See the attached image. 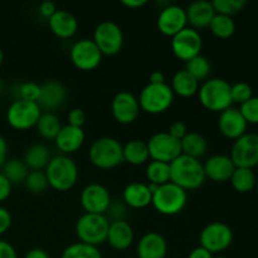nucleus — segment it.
Here are the masks:
<instances>
[{
  "label": "nucleus",
  "mask_w": 258,
  "mask_h": 258,
  "mask_svg": "<svg viewBox=\"0 0 258 258\" xmlns=\"http://www.w3.org/2000/svg\"><path fill=\"white\" fill-rule=\"evenodd\" d=\"M2 173L9 180L12 185L14 184H23L29 174V169L25 163L19 159H9L2 166Z\"/></svg>",
  "instance_id": "32"
},
{
  "label": "nucleus",
  "mask_w": 258,
  "mask_h": 258,
  "mask_svg": "<svg viewBox=\"0 0 258 258\" xmlns=\"http://www.w3.org/2000/svg\"><path fill=\"white\" fill-rule=\"evenodd\" d=\"M168 134L170 136H173L174 139L180 141L188 134V127H186V125L183 121H174L170 125V127H169Z\"/></svg>",
  "instance_id": "44"
},
{
  "label": "nucleus",
  "mask_w": 258,
  "mask_h": 258,
  "mask_svg": "<svg viewBox=\"0 0 258 258\" xmlns=\"http://www.w3.org/2000/svg\"><path fill=\"white\" fill-rule=\"evenodd\" d=\"M24 185L28 191H30L32 194H42L49 186V184H48V179L44 171L38 170L29 171L24 181Z\"/></svg>",
  "instance_id": "38"
},
{
  "label": "nucleus",
  "mask_w": 258,
  "mask_h": 258,
  "mask_svg": "<svg viewBox=\"0 0 258 258\" xmlns=\"http://www.w3.org/2000/svg\"><path fill=\"white\" fill-rule=\"evenodd\" d=\"M256 188H257V194H258V181H257V184H256Z\"/></svg>",
  "instance_id": "57"
},
{
  "label": "nucleus",
  "mask_w": 258,
  "mask_h": 258,
  "mask_svg": "<svg viewBox=\"0 0 258 258\" xmlns=\"http://www.w3.org/2000/svg\"><path fill=\"white\" fill-rule=\"evenodd\" d=\"M136 253L138 258H165L168 253L166 239L158 232H148L139 241Z\"/></svg>",
  "instance_id": "21"
},
{
  "label": "nucleus",
  "mask_w": 258,
  "mask_h": 258,
  "mask_svg": "<svg viewBox=\"0 0 258 258\" xmlns=\"http://www.w3.org/2000/svg\"><path fill=\"white\" fill-rule=\"evenodd\" d=\"M203 39L198 30L190 27L184 28L181 32L171 38V50L176 58L188 62L191 58L201 54Z\"/></svg>",
  "instance_id": "12"
},
{
  "label": "nucleus",
  "mask_w": 258,
  "mask_h": 258,
  "mask_svg": "<svg viewBox=\"0 0 258 258\" xmlns=\"http://www.w3.org/2000/svg\"><path fill=\"white\" fill-rule=\"evenodd\" d=\"M170 181L185 191L201 188L206 181L203 164L199 159L179 155L170 164Z\"/></svg>",
  "instance_id": "1"
},
{
  "label": "nucleus",
  "mask_w": 258,
  "mask_h": 258,
  "mask_svg": "<svg viewBox=\"0 0 258 258\" xmlns=\"http://www.w3.org/2000/svg\"><path fill=\"white\" fill-rule=\"evenodd\" d=\"M253 97V90L247 82H237L231 85V98L233 103H238L239 106Z\"/></svg>",
  "instance_id": "40"
},
{
  "label": "nucleus",
  "mask_w": 258,
  "mask_h": 258,
  "mask_svg": "<svg viewBox=\"0 0 258 258\" xmlns=\"http://www.w3.org/2000/svg\"><path fill=\"white\" fill-rule=\"evenodd\" d=\"M38 134L42 136L43 139L47 140H54L55 136L62 128V123H60L59 117L53 112H44L40 115L39 120H38L37 125H35Z\"/></svg>",
  "instance_id": "31"
},
{
  "label": "nucleus",
  "mask_w": 258,
  "mask_h": 258,
  "mask_svg": "<svg viewBox=\"0 0 258 258\" xmlns=\"http://www.w3.org/2000/svg\"><path fill=\"white\" fill-rule=\"evenodd\" d=\"M185 68L184 70L186 72L190 73L199 83L204 82V81L208 80L209 75H211V71H212V66L211 62L207 57L204 55L199 54L197 57L191 58L190 60L185 62Z\"/></svg>",
  "instance_id": "36"
},
{
  "label": "nucleus",
  "mask_w": 258,
  "mask_h": 258,
  "mask_svg": "<svg viewBox=\"0 0 258 258\" xmlns=\"http://www.w3.org/2000/svg\"><path fill=\"white\" fill-rule=\"evenodd\" d=\"M38 12H39V14L42 15L43 18H47V19H49V18L52 17L55 12H57V8H55L54 3L47 0V2L40 3L39 8H38Z\"/></svg>",
  "instance_id": "48"
},
{
  "label": "nucleus",
  "mask_w": 258,
  "mask_h": 258,
  "mask_svg": "<svg viewBox=\"0 0 258 258\" xmlns=\"http://www.w3.org/2000/svg\"><path fill=\"white\" fill-rule=\"evenodd\" d=\"M111 111L118 123L128 125L136 121L141 108L138 97L128 91H121L116 93L111 102Z\"/></svg>",
  "instance_id": "16"
},
{
  "label": "nucleus",
  "mask_w": 258,
  "mask_h": 258,
  "mask_svg": "<svg viewBox=\"0 0 258 258\" xmlns=\"http://www.w3.org/2000/svg\"><path fill=\"white\" fill-rule=\"evenodd\" d=\"M208 28L217 38L227 39V38H231L236 32V23L232 19V17H228V15L216 14Z\"/></svg>",
  "instance_id": "34"
},
{
  "label": "nucleus",
  "mask_w": 258,
  "mask_h": 258,
  "mask_svg": "<svg viewBox=\"0 0 258 258\" xmlns=\"http://www.w3.org/2000/svg\"><path fill=\"white\" fill-rule=\"evenodd\" d=\"M24 258H49V254L43 248H32L25 253Z\"/></svg>",
  "instance_id": "51"
},
{
  "label": "nucleus",
  "mask_w": 258,
  "mask_h": 258,
  "mask_svg": "<svg viewBox=\"0 0 258 258\" xmlns=\"http://www.w3.org/2000/svg\"><path fill=\"white\" fill-rule=\"evenodd\" d=\"M238 110L247 123L258 125V96H253L248 101L242 103Z\"/></svg>",
  "instance_id": "41"
},
{
  "label": "nucleus",
  "mask_w": 258,
  "mask_h": 258,
  "mask_svg": "<svg viewBox=\"0 0 258 258\" xmlns=\"http://www.w3.org/2000/svg\"><path fill=\"white\" fill-rule=\"evenodd\" d=\"M3 60H4V53H3V49H2V47H0V66H2Z\"/></svg>",
  "instance_id": "55"
},
{
  "label": "nucleus",
  "mask_w": 258,
  "mask_h": 258,
  "mask_svg": "<svg viewBox=\"0 0 258 258\" xmlns=\"http://www.w3.org/2000/svg\"><path fill=\"white\" fill-rule=\"evenodd\" d=\"M246 0H214L212 2L216 14L228 15V17L241 12L246 7Z\"/></svg>",
  "instance_id": "39"
},
{
  "label": "nucleus",
  "mask_w": 258,
  "mask_h": 258,
  "mask_svg": "<svg viewBox=\"0 0 258 258\" xmlns=\"http://www.w3.org/2000/svg\"><path fill=\"white\" fill-rule=\"evenodd\" d=\"M48 184L57 191H68L78 180V166L71 156L57 155L50 159L44 170Z\"/></svg>",
  "instance_id": "2"
},
{
  "label": "nucleus",
  "mask_w": 258,
  "mask_h": 258,
  "mask_svg": "<svg viewBox=\"0 0 258 258\" xmlns=\"http://www.w3.org/2000/svg\"><path fill=\"white\" fill-rule=\"evenodd\" d=\"M156 24L161 34L173 38L184 28H186L188 22H186L185 9L175 4H168L159 13Z\"/></svg>",
  "instance_id": "17"
},
{
  "label": "nucleus",
  "mask_w": 258,
  "mask_h": 258,
  "mask_svg": "<svg viewBox=\"0 0 258 258\" xmlns=\"http://www.w3.org/2000/svg\"><path fill=\"white\" fill-rule=\"evenodd\" d=\"M188 258H214V257H213V254H212L209 251H207L206 248L198 246V247H196V248L191 249Z\"/></svg>",
  "instance_id": "50"
},
{
  "label": "nucleus",
  "mask_w": 258,
  "mask_h": 258,
  "mask_svg": "<svg viewBox=\"0 0 258 258\" xmlns=\"http://www.w3.org/2000/svg\"><path fill=\"white\" fill-rule=\"evenodd\" d=\"M3 91V82H2V80H0V92H2Z\"/></svg>",
  "instance_id": "56"
},
{
  "label": "nucleus",
  "mask_w": 258,
  "mask_h": 258,
  "mask_svg": "<svg viewBox=\"0 0 258 258\" xmlns=\"http://www.w3.org/2000/svg\"><path fill=\"white\" fill-rule=\"evenodd\" d=\"M66 97H67V91L64 86L58 81H49L40 86V93L37 103L40 110H45V112H53L64 103Z\"/></svg>",
  "instance_id": "20"
},
{
  "label": "nucleus",
  "mask_w": 258,
  "mask_h": 258,
  "mask_svg": "<svg viewBox=\"0 0 258 258\" xmlns=\"http://www.w3.org/2000/svg\"><path fill=\"white\" fill-rule=\"evenodd\" d=\"M216 258H227V257H222V256H221V257H216Z\"/></svg>",
  "instance_id": "58"
},
{
  "label": "nucleus",
  "mask_w": 258,
  "mask_h": 258,
  "mask_svg": "<svg viewBox=\"0 0 258 258\" xmlns=\"http://www.w3.org/2000/svg\"><path fill=\"white\" fill-rule=\"evenodd\" d=\"M171 91L174 95L183 98L193 97L198 93L199 82L185 70H181L175 72V75L171 78Z\"/></svg>",
  "instance_id": "27"
},
{
  "label": "nucleus",
  "mask_w": 258,
  "mask_h": 258,
  "mask_svg": "<svg viewBox=\"0 0 258 258\" xmlns=\"http://www.w3.org/2000/svg\"><path fill=\"white\" fill-rule=\"evenodd\" d=\"M149 149V156L155 161L170 164L181 155L180 141L174 139L166 133H156L146 141Z\"/></svg>",
  "instance_id": "13"
},
{
  "label": "nucleus",
  "mask_w": 258,
  "mask_h": 258,
  "mask_svg": "<svg viewBox=\"0 0 258 258\" xmlns=\"http://www.w3.org/2000/svg\"><path fill=\"white\" fill-rule=\"evenodd\" d=\"M80 202L86 213L105 214L111 204L110 191L101 184L92 183L82 189Z\"/></svg>",
  "instance_id": "15"
},
{
  "label": "nucleus",
  "mask_w": 258,
  "mask_h": 258,
  "mask_svg": "<svg viewBox=\"0 0 258 258\" xmlns=\"http://www.w3.org/2000/svg\"><path fill=\"white\" fill-rule=\"evenodd\" d=\"M151 199L153 194L149 190L148 184L145 183L134 181L127 184L122 191L123 204L133 209L146 208L151 204Z\"/></svg>",
  "instance_id": "26"
},
{
  "label": "nucleus",
  "mask_w": 258,
  "mask_h": 258,
  "mask_svg": "<svg viewBox=\"0 0 258 258\" xmlns=\"http://www.w3.org/2000/svg\"><path fill=\"white\" fill-rule=\"evenodd\" d=\"M40 86L35 82H25L20 86L19 96L20 100L30 101V102H37L39 98Z\"/></svg>",
  "instance_id": "42"
},
{
  "label": "nucleus",
  "mask_w": 258,
  "mask_h": 258,
  "mask_svg": "<svg viewBox=\"0 0 258 258\" xmlns=\"http://www.w3.org/2000/svg\"><path fill=\"white\" fill-rule=\"evenodd\" d=\"M85 139L86 135L82 127L66 125L62 126L58 135L55 136L54 143L58 150L62 151L63 155H70L81 149V146L85 143Z\"/></svg>",
  "instance_id": "24"
},
{
  "label": "nucleus",
  "mask_w": 258,
  "mask_h": 258,
  "mask_svg": "<svg viewBox=\"0 0 258 258\" xmlns=\"http://www.w3.org/2000/svg\"><path fill=\"white\" fill-rule=\"evenodd\" d=\"M10 193H12V184L5 178L4 174L0 171V203L7 201L9 198Z\"/></svg>",
  "instance_id": "47"
},
{
  "label": "nucleus",
  "mask_w": 258,
  "mask_h": 258,
  "mask_svg": "<svg viewBox=\"0 0 258 258\" xmlns=\"http://www.w3.org/2000/svg\"><path fill=\"white\" fill-rule=\"evenodd\" d=\"M8 156V144L5 141V139L0 135V169L4 165V163L7 161Z\"/></svg>",
  "instance_id": "52"
},
{
  "label": "nucleus",
  "mask_w": 258,
  "mask_h": 258,
  "mask_svg": "<svg viewBox=\"0 0 258 258\" xmlns=\"http://www.w3.org/2000/svg\"><path fill=\"white\" fill-rule=\"evenodd\" d=\"M50 159V151L47 146L43 144H34L27 149L23 161L30 171H38L45 170Z\"/></svg>",
  "instance_id": "28"
},
{
  "label": "nucleus",
  "mask_w": 258,
  "mask_h": 258,
  "mask_svg": "<svg viewBox=\"0 0 258 258\" xmlns=\"http://www.w3.org/2000/svg\"><path fill=\"white\" fill-rule=\"evenodd\" d=\"M42 115V110L37 102L17 100L9 106L7 111V121L10 127L18 131H25L35 127Z\"/></svg>",
  "instance_id": "8"
},
{
  "label": "nucleus",
  "mask_w": 258,
  "mask_h": 258,
  "mask_svg": "<svg viewBox=\"0 0 258 258\" xmlns=\"http://www.w3.org/2000/svg\"><path fill=\"white\" fill-rule=\"evenodd\" d=\"M92 40L102 55H115L122 49L123 32L117 23L105 20L95 28Z\"/></svg>",
  "instance_id": "9"
},
{
  "label": "nucleus",
  "mask_w": 258,
  "mask_h": 258,
  "mask_svg": "<svg viewBox=\"0 0 258 258\" xmlns=\"http://www.w3.org/2000/svg\"><path fill=\"white\" fill-rule=\"evenodd\" d=\"M48 25L53 34L62 39L72 38L78 30V20L67 10L57 9V12L48 19Z\"/></svg>",
  "instance_id": "25"
},
{
  "label": "nucleus",
  "mask_w": 258,
  "mask_h": 258,
  "mask_svg": "<svg viewBox=\"0 0 258 258\" xmlns=\"http://www.w3.org/2000/svg\"><path fill=\"white\" fill-rule=\"evenodd\" d=\"M229 158L236 168L253 169L258 165V135L246 133L234 140Z\"/></svg>",
  "instance_id": "11"
},
{
  "label": "nucleus",
  "mask_w": 258,
  "mask_h": 258,
  "mask_svg": "<svg viewBox=\"0 0 258 258\" xmlns=\"http://www.w3.org/2000/svg\"><path fill=\"white\" fill-rule=\"evenodd\" d=\"M188 203V191L171 181L159 185L153 193L151 204L163 216H176Z\"/></svg>",
  "instance_id": "5"
},
{
  "label": "nucleus",
  "mask_w": 258,
  "mask_h": 258,
  "mask_svg": "<svg viewBox=\"0 0 258 258\" xmlns=\"http://www.w3.org/2000/svg\"><path fill=\"white\" fill-rule=\"evenodd\" d=\"M90 161L98 169L108 170L123 163L122 144L115 138L105 136L95 140L88 151Z\"/></svg>",
  "instance_id": "4"
},
{
  "label": "nucleus",
  "mask_w": 258,
  "mask_h": 258,
  "mask_svg": "<svg viewBox=\"0 0 258 258\" xmlns=\"http://www.w3.org/2000/svg\"><path fill=\"white\" fill-rule=\"evenodd\" d=\"M107 212L112 218V222L120 221V219H123V216H125V206L122 203H112L111 202Z\"/></svg>",
  "instance_id": "46"
},
{
  "label": "nucleus",
  "mask_w": 258,
  "mask_h": 258,
  "mask_svg": "<svg viewBox=\"0 0 258 258\" xmlns=\"http://www.w3.org/2000/svg\"><path fill=\"white\" fill-rule=\"evenodd\" d=\"M110 221L105 214L85 213L77 219L76 234L80 242L98 247L107 239Z\"/></svg>",
  "instance_id": "6"
},
{
  "label": "nucleus",
  "mask_w": 258,
  "mask_h": 258,
  "mask_svg": "<svg viewBox=\"0 0 258 258\" xmlns=\"http://www.w3.org/2000/svg\"><path fill=\"white\" fill-rule=\"evenodd\" d=\"M202 106L212 112H219L232 107L231 83L223 78H209L198 90Z\"/></svg>",
  "instance_id": "3"
},
{
  "label": "nucleus",
  "mask_w": 258,
  "mask_h": 258,
  "mask_svg": "<svg viewBox=\"0 0 258 258\" xmlns=\"http://www.w3.org/2000/svg\"><path fill=\"white\" fill-rule=\"evenodd\" d=\"M86 112L80 107H76L72 108V110L68 112L67 116V120H68V125L71 126H75V127H83L86 122Z\"/></svg>",
  "instance_id": "43"
},
{
  "label": "nucleus",
  "mask_w": 258,
  "mask_h": 258,
  "mask_svg": "<svg viewBox=\"0 0 258 258\" xmlns=\"http://www.w3.org/2000/svg\"><path fill=\"white\" fill-rule=\"evenodd\" d=\"M123 161L131 165H143L149 160V149L146 141L134 139L122 145Z\"/></svg>",
  "instance_id": "29"
},
{
  "label": "nucleus",
  "mask_w": 258,
  "mask_h": 258,
  "mask_svg": "<svg viewBox=\"0 0 258 258\" xmlns=\"http://www.w3.org/2000/svg\"><path fill=\"white\" fill-rule=\"evenodd\" d=\"M186 22L191 25L193 29H202V28H208L212 19L216 15L214 8L212 2L207 0H198L193 2L185 8Z\"/></svg>",
  "instance_id": "23"
},
{
  "label": "nucleus",
  "mask_w": 258,
  "mask_h": 258,
  "mask_svg": "<svg viewBox=\"0 0 258 258\" xmlns=\"http://www.w3.org/2000/svg\"><path fill=\"white\" fill-rule=\"evenodd\" d=\"M139 105L141 111L149 115H159L170 108L174 101V93L166 83H148L139 95Z\"/></svg>",
  "instance_id": "7"
},
{
  "label": "nucleus",
  "mask_w": 258,
  "mask_h": 258,
  "mask_svg": "<svg viewBox=\"0 0 258 258\" xmlns=\"http://www.w3.org/2000/svg\"><path fill=\"white\" fill-rule=\"evenodd\" d=\"M134 238H135V233H134L133 227L125 219L110 222L106 242H108V244L113 249L125 251L133 244Z\"/></svg>",
  "instance_id": "22"
},
{
  "label": "nucleus",
  "mask_w": 258,
  "mask_h": 258,
  "mask_svg": "<svg viewBox=\"0 0 258 258\" xmlns=\"http://www.w3.org/2000/svg\"><path fill=\"white\" fill-rule=\"evenodd\" d=\"M146 178L149 183L163 185L170 181V165L163 161L151 160L146 166Z\"/></svg>",
  "instance_id": "35"
},
{
  "label": "nucleus",
  "mask_w": 258,
  "mask_h": 258,
  "mask_svg": "<svg viewBox=\"0 0 258 258\" xmlns=\"http://www.w3.org/2000/svg\"><path fill=\"white\" fill-rule=\"evenodd\" d=\"M60 258H102L98 247L77 242L66 247Z\"/></svg>",
  "instance_id": "37"
},
{
  "label": "nucleus",
  "mask_w": 258,
  "mask_h": 258,
  "mask_svg": "<svg viewBox=\"0 0 258 258\" xmlns=\"http://www.w3.org/2000/svg\"><path fill=\"white\" fill-rule=\"evenodd\" d=\"M12 214L4 207H0V236L7 233L12 226Z\"/></svg>",
  "instance_id": "45"
},
{
  "label": "nucleus",
  "mask_w": 258,
  "mask_h": 258,
  "mask_svg": "<svg viewBox=\"0 0 258 258\" xmlns=\"http://www.w3.org/2000/svg\"><path fill=\"white\" fill-rule=\"evenodd\" d=\"M231 184L238 193H248L256 186L257 178L253 169L236 168L231 178Z\"/></svg>",
  "instance_id": "33"
},
{
  "label": "nucleus",
  "mask_w": 258,
  "mask_h": 258,
  "mask_svg": "<svg viewBox=\"0 0 258 258\" xmlns=\"http://www.w3.org/2000/svg\"><path fill=\"white\" fill-rule=\"evenodd\" d=\"M70 58L78 70L93 71L100 66L102 53L92 39H80L71 48Z\"/></svg>",
  "instance_id": "14"
},
{
  "label": "nucleus",
  "mask_w": 258,
  "mask_h": 258,
  "mask_svg": "<svg viewBox=\"0 0 258 258\" xmlns=\"http://www.w3.org/2000/svg\"><path fill=\"white\" fill-rule=\"evenodd\" d=\"M181 154L190 158L199 159L207 153L208 144H207L206 138L198 133L188 131L185 136L180 140Z\"/></svg>",
  "instance_id": "30"
},
{
  "label": "nucleus",
  "mask_w": 258,
  "mask_h": 258,
  "mask_svg": "<svg viewBox=\"0 0 258 258\" xmlns=\"http://www.w3.org/2000/svg\"><path fill=\"white\" fill-rule=\"evenodd\" d=\"M0 258H18L14 247L4 239H0Z\"/></svg>",
  "instance_id": "49"
},
{
  "label": "nucleus",
  "mask_w": 258,
  "mask_h": 258,
  "mask_svg": "<svg viewBox=\"0 0 258 258\" xmlns=\"http://www.w3.org/2000/svg\"><path fill=\"white\" fill-rule=\"evenodd\" d=\"M122 4L130 9H139L148 4V2L146 0H122Z\"/></svg>",
  "instance_id": "54"
},
{
  "label": "nucleus",
  "mask_w": 258,
  "mask_h": 258,
  "mask_svg": "<svg viewBox=\"0 0 258 258\" xmlns=\"http://www.w3.org/2000/svg\"><path fill=\"white\" fill-rule=\"evenodd\" d=\"M247 126L248 123L246 122L238 108L229 107L219 113L218 128L224 138L237 140L247 133Z\"/></svg>",
  "instance_id": "19"
},
{
  "label": "nucleus",
  "mask_w": 258,
  "mask_h": 258,
  "mask_svg": "<svg viewBox=\"0 0 258 258\" xmlns=\"http://www.w3.org/2000/svg\"><path fill=\"white\" fill-rule=\"evenodd\" d=\"M149 83H154V85H159V83H165V75L161 71H154L151 72L150 77H149Z\"/></svg>",
  "instance_id": "53"
},
{
  "label": "nucleus",
  "mask_w": 258,
  "mask_h": 258,
  "mask_svg": "<svg viewBox=\"0 0 258 258\" xmlns=\"http://www.w3.org/2000/svg\"><path fill=\"white\" fill-rule=\"evenodd\" d=\"M201 247L213 253L223 252L233 242V231L223 222H212L202 229L199 234Z\"/></svg>",
  "instance_id": "10"
},
{
  "label": "nucleus",
  "mask_w": 258,
  "mask_h": 258,
  "mask_svg": "<svg viewBox=\"0 0 258 258\" xmlns=\"http://www.w3.org/2000/svg\"><path fill=\"white\" fill-rule=\"evenodd\" d=\"M128 258H138V257H128Z\"/></svg>",
  "instance_id": "59"
},
{
  "label": "nucleus",
  "mask_w": 258,
  "mask_h": 258,
  "mask_svg": "<svg viewBox=\"0 0 258 258\" xmlns=\"http://www.w3.org/2000/svg\"><path fill=\"white\" fill-rule=\"evenodd\" d=\"M203 168L206 179H209L214 183L229 181L234 170H236V165L233 164L232 159L229 158V155H223V154L212 155L203 164Z\"/></svg>",
  "instance_id": "18"
}]
</instances>
